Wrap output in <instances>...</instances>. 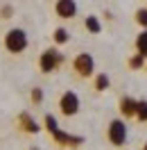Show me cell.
Segmentation results:
<instances>
[{
    "label": "cell",
    "instance_id": "1",
    "mask_svg": "<svg viewBox=\"0 0 147 150\" xmlns=\"http://www.w3.org/2000/svg\"><path fill=\"white\" fill-rule=\"evenodd\" d=\"M5 48H7V52H11V55H20L25 48L29 46V39H27V32L20 28H11L5 32Z\"/></svg>",
    "mask_w": 147,
    "mask_h": 150
},
{
    "label": "cell",
    "instance_id": "2",
    "mask_svg": "<svg viewBox=\"0 0 147 150\" xmlns=\"http://www.w3.org/2000/svg\"><path fill=\"white\" fill-rule=\"evenodd\" d=\"M61 64H64V55H61L57 48H48V50H43L41 57H38V66H41L43 73H55Z\"/></svg>",
    "mask_w": 147,
    "mask_h": 150
},
{
    "label": "cell",
    "instance_id": "3",
    "mask_svg": "<svg viewBox=\"0 0 147 150\" xmlns=\"http://www.w3.org/2000/svg\"><path fill=\"white\" fill-rule=\"evenodd\" d=\"M73 68L79 77H91L93 71H95V59H93L88 52H79V55L73 59Z\"/></svg>",
    "mask_w": 147,
    "mask_h": 150
},
{
    "label": "cell",
    "instance_id": "4",
    "mask_svg": "<svg viewBox=\"0 0 147 150\" xmlns=\"http://www.w3.org/2000/svg\"><path fill=\"white\" fill-rule=\"evenodd\" d=\"M109 141L113 146H125L127 143V123L120 118H113L109 123Z\"/></svg>",
    "mask_w": 147,
    "mask_h": 150
},
{
    "label": "cell",
    "instance_id": "5",
    "mask_svg": "<svg viewBox=\"0 0 147 150\" xmlns=\"http://www.w3.org/2000/svg\"><path fill=\"white\" fill-rule=\"evenodd\" d=\"M59 112L64 116H75L79 112V96L75 91H66L61 98H59Z\"/></svg>",
    "mask_w": 147,
    "mask_h": 150
},
{
    "label": "cell",
    "instance_id": "6",
    "mask_svg": "<svg viewBox=\"0 0 147 150\" xmlns=\"http://www.w3.org/2000/svg\"><path fill=\"white\" fill-rule=\"evenodd\" d=\"M55 11L59 18H75L77 16V2L75 0H57Z\"/></svg>",
    "mask_w": 147,
    "mask_h": 150
},
{
    "label": "cell",
    "instance_id": "7",
    "mask_svg": "<svg viewBox=\"0 0 147 150\" xmlns=\"http://www.w3.org/2000/svg\"><path fill=\"white\" fill-rule=\"evenodd\" d=\"M52 137H55L57 143H61V146H79V143H84L82 137H73V134H68V132H64L61 127L57 132H52Z\"/></svg>",
    "mask_w": 147,
    "mask_h": 150
},
{
    "label": "cell",
    "instance_id": "8",
    "mask_svg": "<svg viewBox=\"0 0 147 150\" xmlns=\"http://www.w3.org/2000/svg\"><path fill=\"white\" fill-rule=\"evenodd\" d=\"M18 121H20V127H23L25 132H29V134H36V132L41 130L36 123H34V118H32L29 114H25V112H23V114L18 116Z\"/></svg>",
    "mask_w": 147,
    "mask_h": 150
},
{
    "label": "cell",
    "instance_id": "9",
    "mask_svg": "<svg viewBox=\"0 0 147 150\" xmlns=\"http://www.w3.org/2000/svg\"><path fill=\"white\" fill-rule=\"evenodd\" d=\"M136 103L134 98H122L120 100V112L125 114V116H136Z\"/></svg>",
    "mask_w": 147,
    "mask_h": 150
},
{
    "label": "cell",
    "instance_id": "10",
    "mask_svg": "<svg viewBox=\"0 0 147 150\" xmlns=\"http://www.w3.org/2000/svg\"><path fill=\"white\" fill-rule=\"evenodd\" d=\"M136 50H138V55L147 57V30H143V32L138 34V39H136Z\"/></svg>",
    "mask_w": 147,
    "mask_h": 150
},
{
    "label": "cell",
    "instance_id": "11",
    "mask_svg": "<svg viewBox=\"0 0 147 150\" xmlns=\"http://www.w3.org/2000/svg\"><path fill=\"white\" fill-rule=\"evenodd\" d=\"M86 30L93 34H100L102 32V23L97 21V16H86Z\"/></svg>",
    "mask_w": 147,
    "mask_h": 150
},
{
    "label": "cell",
    "instance_id": "12",
    "mask_svg": "<svg viewBox=\"0 0 147 150\" xmlns=\"http://www.w3.org/2000/svg\"><path fill=\"white\" fill-rule=\"evenodd\" d=\"M95 89L97 91H104V89H109V75L100 73L97 77H95Z\"/></svg>",
    "mask_w": 147,
    "mask_h": 150
},
{
    "label": "cell",
    "instance_id": "13",
    "mask_svg": "<svg viewBox=\"0 0 147 150\" xmlns=\"http://www.w3.org/2000/svg\"><path fill=\"white\" fill-rule=\"evenodd\" d=\"M136 118L147 121V103H145V100H138V103H136Z\"/></svg>",
    "mask_w": 147,
    "mask_h": 150
},
{
    "label": "cell",
    "instance_id": "14",
    "mask_svg": "<svg viewBox=\"0 0 147 150\" xmlns=\"http://www.w3.org/2000/svg\"><path fill=\"white\" fill-rule=\"evenodd\" d=\"M68 30H64V28H57L55 30V41L57 43H59V46H61V43H68Z\"/></svg>",
    "mask_w": 147,
    "mask_h": 150
},
{
    "label": "cell",
    "instance_id": "15",
    "mask_svg": "<svg viewBox=\"0 0 147 150\" xmlns=\"http://www.w3.org/2000/svg\"><path fill=\"white\" fill-rule=\"evenodd\" d=\"M46 130L50 132V134L59 130V123H57V118L52 116V114H46Z\"/></svg>",
    "mask_w": 147,
    "mask_h": 150
},
{
    "label": "cell",
    "instance_id": "16",
    "mask_svg": "<svg viewBox=\"0 0 147 150\" xmlns=\"http://www.w3.org/2000/svg\"><path fill=\"white\" fill-rule=\"evenodd\" d=\"M136 23L143 25V28H147V9H138L136 11Z\"/></svg>",
    "mask_w": 147,
    "mask_h": 150
},
{
    "label": "cell",
    "instance_id": "17",
    "mask_svg": "<svg viewBox=\"0 0 147 150\" xmlns=\"http://www.w3.org/2000/svg\"><path fill=\"white\" fill-rule=\"evenodd\" d=\"M143 59H145L143 55H134L129 59V66H131V68H140V66H143Z\"/></svg>",
    "mask_w": 147,
    "mask_h": 150
},
{
    "label": "cell",
    "instance_id": "18",
    "mask_svg": "<svg viewBox=\"0 0 147 150\" xmlns=\"http://www.w3.org/2000/svg\"><path fill=\"white\" fill-rule=\"evenodd\" d=\"M41 100H43V91H41V89H38V86H34V89H32V103H41Z\"/></svg>",
    "mask_w": 147,
    "mask_h": 150
},
{
    "label": "cell",
    "instance_id": "19",
    "mask_svg": "<svg viewBox=\"0 0 147 150\" xmlns=\"http://www.w3.org/2000/svg\"><path fill=\"white\" fill-rule=\"evenodd\" d=\"M143 150H147V143H145V148H143Z\"/></svg>",
    "mask_w": 147,
    "mask_h": 150
}]
</instances>
